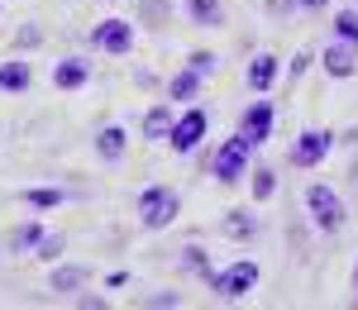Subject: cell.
<instances>
[{"label": "cell", "mask_w": 358, "mask_h": 310, "mask_svg": "<svg viewBox=\"0 0 358 310\" xmlns=\"http://www.w3.org/2000/svg\"><path fill=\"white\" fill-rule=\"evenodd\" d=\"M306 210H310V220H315L320 234H339V229H344V200H339V191L325 186V182H310V186H306Z\"/></svg>", "instance_id": "obj_1"}, {"label": "cell", "mask_w": 358, "mask_h": 310, "mask_svg": "<svg viewBox=\"0 0 358 310\" xmlns=\"http://www.w3.org/2000/svg\"><path fill=\"white\" fill-rule=\"evenodd\" d=\"M248 158H253V143H248L244 134L224 139V143H220V153H215V163H210V172H215V182H220V186H234V182H244Z\"/></svg>", "instance_id": "obj_2"}, {"label": "cell", "mask_w": 358, "mask_h": 310, "mask_svg": "<svg viewBox=\"0 0 358 310\" xmlns=\"http://www.w3.org/2000/svg\"><path fill=\"white\" fill-rule=\"evenodd\" d=\"M210 286H215L220 301H244L248 291L258 286V263H253V258H239V263H229L224 272H215Z\"/></svg>", "instance_id": "obj_3"}, {"label": "cell", "mask_w": 358, "mask_h": 310, "mask_svg": "<svg viewBox=\"0 0 358 310\" xmlns=\"http://www.w3.org/2000/svg\"><path fill=\"white\" fill-rule=\"evenodd\" d=\"M177 191H167V186H148L143 196H138V225L143 229H167L177 220Z\"/></svg>", "instance_id": "obj_4"}, {"label": "cell", "mask_w": 358, "mask_h": 310, "mask_svg": "<svg viewBox=\"0 0 358 310\" xmlns=\"http://www.w3.org/2000/svg\"><path fill=\"white\" fill-rule=\"evenodd\" d=\"M91 48H101V53H129L134 48V24L129 20H101V24L91 29Z\"/></svg>", "instance_id": "obj_5"}, {"label": "cell", "mask_w": 358, "mask_h": 310, "mask_svg": "<svg viewBox=\"0 0 358 310\" xmlns=\"http://www.w3.org/2000/svg\"><path fill=\"white\" fill-rule=\"evenodd\" d=\"M206 124H210V115L206 110H187V115H177V124H172V153H192L196 143L206 139Z\"/></svg>", "instance_id": "obj_6"}, {"label": "cell", "mask_w": 358, "mask_h": 310, "mask_svg": "<svg viewBox=\"0 0 358 310\" xmlns=\"http://www.w3.org/2000/svg\"><path fill=\"white\" fill-rule=\"evenodd\" d=\"M330 143H334L330 129H306L301 139L292 143V163L296 168H320V158L330 153Z\"/></svg>", "instance_id": "obj_7"}, {"label": "cell", "mask_w": 358, "mask_h": 310, "mask_svg": "<svg viewBox=\"0 0 358 310\" xmlns=\"http://www.w3.org/2000/svg\"><path fill=\"white\" fill-rule=\"evenodd\" d=\"M320 67H325L330 77H339V82H344V77H354V72H358V43H349V38H334L330 48L320 53Z\"/></svg>", "instance_id": "obj_8"}, {"label": "cell", "mask_w": 358, "mask_h": 310, "mask_svg": "<svg viewBox=\"0 0 358 310\" xmlns=\"http://www.w3.org/2000/svg\"><path fill=\"white\" fill-rule=\"evenodd\" d=\"M239 134H244L253 148L268 139V134H273V101H253L244 110V119H239Z\"/></svg>", "instance_id": "obj_9"}, {"label": "cell", "mask_w": 358, "mask_h": 310, "mask_svg": "<svg viewBox=\"0 0 358 310\" xmlns=\"http://www.w3.org/2000/svg\"><path fill=\"white\" fill-rule=\"evenodd\" d=\"M86 77H91V67H86L82 57H62V62L53 67V86L57 91H77Z\"/></svg>", "instance_id": "obj_10"}, {"label": "cell", "mask_w": 358, "mask_h": 310, "mask_svg": "<svg viewBox=\"0 0 358 310\" xmlns=\"http://www.w3.org/2000/svg\"><path fill=\"white\" fill-rule=\"evenodd\" d=\"M172 124H177V115L167 110V105H153L148 119H143V139L148 143H167L172 139Z\"/></svg>", "instance_id": "obj_11"}, {"label": "cell", "mask_w": 358, "mask_h": 310, "mask_svg": "<svg viewBox=\"0 0 358 310\" xmlns=\"http://www.w3.org/2000/svg\"><path fill=\"white\" fill-rule=\"evenodd\" d=\"M273 82H277V57H273V53H258L253 62H248V86L263 96Z\"/></svg>", "instance_id": "obj_12"}, {"label": "cell", "mask_w": 358, "mask_h": 310, "mask_svg": "<svg viewBox=\"0 0 358 310\" xmlns=\"http://www.w3.org/2000/svg\"><path fill=\"white\" fill-rule=\"evenodd\" d=\"M187 15H192L196 24H206V29H220L224 24V5H220V0H187Z\"/></svg>", "instance_id": "obj_13"}, {"label": "cell", "mask_w": 358, "mask_h": 310, "mask_svg": "<svg viewBox=\"0 0 358 310\" xmlns=\"http://www.w3.org/2000/svg\"><path fill=\"white\" fill-rule=\"evenodd\" d=\"M196 91H201V72L187 67V72H177V77L167 82V101H192Z\"/></svg>", "instance_id": "obj_14"}, {"label": "cell", "mask_w": 358, "mask_h": 310, "mask_svg": "<svg viewBox=\"0 0 358 310\" xmlns=\"http://www.w3.org/2000/svg\"><path fill=\"white\" fill-rule=\"evenodd\" d=\"M96 148H101L106 163H120V158H124V129H120V124L101 129V134H96Z\"/></svg>", "instance_id": "obj_15"}, {"label": "cell", "mask_w": 358, "mask_h": 310, "mask_svg": "<svg viewBox=\"0 0 358 310\" xmlns=\"http://www.w3.org/2000/svg\"><path fill=\"white\" fill-rule=\"evenodd\" d=\"M29 62H0V91H29Z\"/></svg>", "instance_id": "obj_16"}, {"label": "cell", "mask_w": 358, "mask_h": 310, "mask_svg": "<svg viewBox=\"0 0 358 310\" xmlns=\"http://www.w3.org/2000/svg\"><path fill=\"white\" fill-rule=\"evenodd\" d=\"M24 200L34 210H57V205H62V191H57V186H29Z\"/></svg>", "instance_id": "obj_17"}, {"label": "cell", "mask_w": 358, "mask_h": 310, "mask_svg": "<svg viewBox=\"0 0 358 310\" xmlns=\"http://www.w3.org/2000/svg\"><path fill=\"white\" fill-rule=\"evenodd\" d=\"M82 282H86V267H57L53 282H48V291H77Z\"/></svg>", "instance_id": "obj_18"}, {"label": "cell", "mask_w": 358, "mask_h": 310, "mask_svg": "<svg viewBox=\"0 0 358 310\" xmlns=\"http://www.w3.org/2000/svg\"><path fill=\"white\" fill-rule=\"evenodd\" d=\"M38 239H43V229L34 225V220H29V225H20L15 234H10V244H15V253H20V249H38Z\"/></svg>", "instance_id": "obj_19"}, {"label": "cell", "mask_w": 358, "mask_h": 310, "mask_svg": "<svg viewBox=\"0 0 358 310\" xmlns=\"http://www.w3.org/2000/svg\"><path fill=\"white\" fill-rule=\"evenodd\" d=\"M334 34L349 38V43H358V10H339V15H334Z\"/></svg>", "instance_id": "obj_20"}, {"label": "cell", "mask_w": 358, "mask_h": 310, "mask_svg": "<svg viewBox=\"0 0 358 310\" xmlns=\"http://www.w3.org/2000/svg\"><path fill=\"white\" fill-rule=\"evenodd\" d=\"M224 234H229V239H248V234H253V220H248L244 210H229V220H224Z\"/></svg>", "instance_id": "obj_21"}, {"label": "cell", "mask_w": 358, "mask_h": 310, "mask_svg": "<svg viewBox=\"0 0 358 310\" xmlns=\"http://www.w3.org/2000/svg\"><path fill=\"white\" fill-rule=\"evenodd\" d=\"M273 191H277L273 172H268V168H258V172H253V196H258V200H268V196H273Z\"/></svg>", "instance_id": "obj_22"}, {"label": "cell", "mask_w": 358, "mask_h": 310, "mask_svg": "<svg viewBox=\"0 0 358 310\" xmlns=\"http://www.w3.org/2000/svg\"><path fill=\"white\" fill-rule=\"evenodd\" d=\"M57 253H62V234H43V239H38V258H43V263H53Z\"/></svg>", "instance_id": "obj_23"}, {"label": "cell", "mask_w": 358, "mask_h": 310, "mask_svg": "<svg viewBox=\"0 0 358 310\" xmlns=\"http://www.w3.org/2000/svg\"><path fill=\"white\" fill-rule=\"evenodd\" d=\"M192 67L206 77V72H215V57H210V53H192Z\"/></svg>", "instance_id": "obj_24"}, {"label": "cell", "mask_w": 358, "mask_h": 310, "mask_svg": "<svg viewBox=\"0 0 358 310\" xmlns=\"http://www.w3.org/2000/svg\"><path fill=\"white\" fill-rule=\"evenodd\" d=\"M296 5H301V10H325L330 0H296Z\"/></svg>", "instance_id": "obj_25"}, {"label": "cell", "mask_w": 358, "mask_h": 310, "mask_svg": "<svg viewBox=\"0 0 358 310\" xmlns=\"http://www.w3.org/2000/svg\"><path fill=\"white\" fill-rule=\"evenodd\" d=\"M354 306H358V267H354Z\"/></svg>", "instance_id": "obj_26"}]
</instances>
